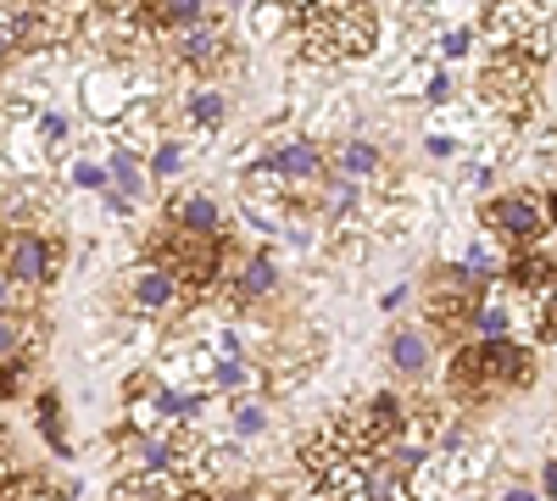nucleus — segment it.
<instances>
[{
  "instance_id": "13",
  "label": "nucleus",
  "mask_w": 557,
  "mask_h": 501,
  "mask_svg": "<svg viewBox=\"0 0 557 501\" xmlns=\"http://www.w3.org/2000/svg\"><path fill=\"white\" fill-rule=\"evenodd\" d=\"M184 112H190V123H223V112H228V96H223V89H196V96H190V107H184Z\"/></svg>"
},
{
  "instance_id": "9",
  "label": "nucleus",
  "mask_w": 557,
  "mask_h": 501,
  "mask_svg": "<svg viewBox=\"0 0 557 501\" xmlns=\"http://www.w3.org/2000/svg\"><path fill=\"white\" fill-rule=\"evenodd\" d=\"M335 167H341V178H374V173L385 167V156H380L374 140L351 134V140H341V151H335Z\"/></svg>"
},
{
  "instance_id": "32",
  "label": "nucleus",
  "mask_w": 557,
  "mask_h": 501,
  "mask_svg": "<svg viewBox=\"0 0 557 501\" xmlns=\"http://www.w3.org/2000/svg\"><path fill=\"white\" fill-rule=\"evenodd\" d=\"M374 501H385V496H374Z\"/></svg>"
},
{
  "instance_id": "26",
  "label": "nucleus",
  "mask_w": 557,
  "mask_h": 501,
  "mask_svg": "<svg viewBox=\"0 0 557 501\" xmlns=\"http://www.w3.org/2000/svg\"><path fill=\"white\" fill-rule=\"evenodd\" d=\"M424 101H435V107H441V101H451V78H446V73H435V78H430V96H424Z\"/></svg>"
},
{
  "instance_id": "12",
  "label": "nucleus",
  "mask_w": 557,
  "mask_h": 501,
  "mask_svg": "<svg viewBox=\"0 0 557 501\" xmlns=\"http://www.w3.org/2000/svg\"><path fill=\"white\" fill-rule=\"evenodd\" d=\"M268 290H278V267H273L268 256H246V267L235 273V296H240V301H257V296H268Z\"/></svg>"
},
{
  "instance_id": "14",
  "label": "nucleus",
  "mask_w": 557,
  "mask_h": 501,
  "mask_svg": "<svg viewBox=\"0 0 557 501\" xmlns=\"http://www.w3.org/2000/svg\"><path fill=\"white\" fill-rule=\"evenodd\" d=\"M107 173H112V190H117V201H128V196H139V162H134L128 151H112V162H107Z\"/></svg>"
},
{
  "instance_id": "4",
  "label": "nucleus",
  "mask_w": 557,
  "mask_h": 501,
  "mask_svg": "<svg viewBox=\"0 0 557 501\" xmlns=\"http://www.w3.org/2000/svg\"><path fill=\"white\" fill-rule=\"evenodd\" d=\"M51 267H57V256H51V246H45V235H12L7 240V273L17 285H45Z\"/></svg>"
},
{
  "instance_id": "23",
  "label": "nucleus",
  "mask_w": 557,
  "mask_h": 501,
  "mask_svg": "<svg viewBox=\"0 0 557 501\" xmlns=\"http://www.w3.org/2000/svg\"><path fill=\"white\" fill-rule=\"evenodd\" d=\"M469 39H474L469 28H451V34H441V51L446 57H462V51H469Z\"/></svg>"
},
{
  "instance_id": "11",
  "label": "nucleus",
  "mask_w": 557,
  "mask_h": 501,
  "mask_svg": "<svg viewBox=\"0 0 557 501\" xmlns=\"http://www.w3.org/2000/svg\"><path fill=\"white\" fill-rule=\"evenodd\" d=\"M212 51H223V34H218L212 17L201 28H190V34H173V57L178 62H212Z\"/></svg>"
},
{
  "instance_id": "24",
  "label": "nucleus",
  "mask_w": 557,
  "mask_h": 501,
  "mask_svg": "<svg viewBox=\"0 0 557 501\" xmlns=\"http://www.w3.org/2000/svg\"><path fill=\"white\" fill-rule=\"evenodd\" d=\"M62 134H67V117L62 112H45L39 117V140H62Z\"/></svg>"
},
{
  "instance_id": "15",
  "label": "nucleus",
  "mask_w": 557,
  "mask_h": 501,
  "mask_svg": "<svg viewBox=\"0 0 557 501\" xmlns=\"http://www.w3.org/2000/svg\"><path fill=\"white\" fill-rule=\"evenodd\" d=\"M474 329H480V340H507V329H513V317H507L502 306H491V301H480V312H474Z\"/></svg>"
},
{
  "instance_id": "25",
  "label": "nucleus",
  "mask_w": 557,
  "mask_h": 501,
  "mask_svg": "<svg viewBox=\"0 0 557 501\" xmlns=\"http://www.w3.org/2000/svg\"><path fill=\"white\" fill-rule=\"evenodd\" d=\"M12 51H17V23H12V17H0V62H7Z\"/></svg>"
},
{
  "instance_id": "6",
  "label": "nucleus",
  "mask_w": 557,
  "mask_h": 501,
  "mask_svg": "<svg viewBox=\"0 0 557 501\" xmlns=\"http://www.w3.org/2000/svg\"><path fill=\"white\" fill-rule=\"evenodd\" d=\"M262 167H268L273 178H296V185H307V178L323 173V151H318V140H285Z\"/></svg>"
},
{
  "instance_id": "28",
  "label": "nucleus",
  "mask_w": 557,
  "mask_h": 501,
  "mask_svg": "<svg viewBox=\"0 0 557 501\" xmlns=\"http://www.w3.org/2000/svg\"><path fill=\"white\" fill-rule=\"evenodd\" d=\"M12 285H17V279H12V273H7V262H0V312L12 306Z\"/></svg>"
},
{
  "instance_id": "3",
  "label": "nucleus",
  "mask_w": 557,
  "mask_h": 501,
  "mask_svg": "<svg viewBox=\"0 0 557 501\" xmlns=\"http://www.w3.org/2000/svg\"><path fill=\"white\" fill-rule=\"evenodd\" d=\"M552 217H557V201H541V196H496V201L480 206L485 229H496L502 240H513V246L541 240Z\"/></svg>"
},
{
  "instance_id": "29",
  "label": "nucleus",
  "mask_w": 557,
  "mask_h": 501,
  "mask_svg": "<svg viewBox=\"0 0 557 501\" xmlns=\"http://www.w3.org/2000/svg\"><path fill=\"white\" fill-rule=\"evenodd\" d=\"M541 490H546V496H557V458L541 468Z\"/></svg>"
},
{
  "instance_id": "10",
  "label": "nucleus",
  "mask_w": 557,
  "mask_h": 501,
  "mask_svg": "<svg viewBox=\"0 0 557 501\" xmlns=\"http://www.w3.org/2000/svg\"><path fill=\"white\" fill-rule=\"evenodd\" d=\"M146 23L173 28V34H190V28H201V23H207V7H201V0H162V7H151V12H146Z\"/></svg>"
},
{
  "instance_id": "17",
  "label": "nucleus",
  "mask_w": 557,
  "mask_h": 501,
  "mask_svg": "<svg viewBox=\"0 0 557 501\" xmlns=\"http://www.w3.org/2000/svg\"><path fill=\"white\" fill-rule=\"evenodd\" d=\"M39 429L51 435L57 451H67V435H62V401H57V396H39Z\"/></svg>"
},
{
  "instance_id": "22",
  "label": "nucleus",
  "mask_w": 557,
  "mask_h": 501,
  "mask_svg": "<svg viewBox=\"0 0 557 501\" xmlns=\"http://www.w3.org/2000/svg\"><path fill=\"white\" fill-rule=\"evenodd\" d=\"M178 162H184L178 140H162V146H157V162H151V173H157V178H168V173H178Z\"/></svg>"
},
{
  "instance_id": "30",
  "label": "nucleus",
  "mask_w": 557,
  "mask_h": 501,
  "mask_svg": "<svg viewBox=\"0 0 557 501\" xmlns=\"http://www.w3.org/2000/svg\"><path fill=\"white\" fill-rule=\"evenodd\" d=\"M502 501H541L530 485H513V490H502Z\"/></svg>"
},
{
  "instance_id": "16",
  "label": "nucleus",
  "mask_w": 557,
  "mask_h": 501,
  "mask_svg": "<svg viewBox=\"0 0 557 501\" xmlns=\"http://www.w3.org/2000/svg\"><path fill=\"white\" fill-rule=\"evenodd\" d=\"M157 406H162L168 418H196L201 413V396L196 390H184V396L178 390H157Z\"/></svg>"
},
{
  "instance_id": "27",
  "label": "nucleus",
  "mask_w": 557,
  "mask_h": 501,
  "mask_svg": "<svg viewBox=\"0 0 557 501\" xmlns=\"http://www.w3.org/2000/svg\"><path fill=\"white\" fill-rule=\"evenodd\" d=\"M546 340H557V279H552V301H546V324H541Z\"/></svg>"
},
{
  "instance_id": "21",
  "label": "nucleus",
  "mask_w": 557,
  "mask_h": 501,
  "mask_svg": "<svg viewBox=\"0 0 557 501\" xmlns=\"http://www.w3.org/2000/svg\"><path fill=\"white\" fill-rule=\"evenodd\" d=\"M262 424H268V413H262L257 401H240V406H235V429H240V435H257Z\"/></svg>"
},
{
  "instance_id": "1",
  "label": "nucleus",
  "mask_w": 557,
  "mask_h": 501,
  "mask_svg": "<svg viewBox=\"0 0 557 501\" xmlns=\"http://www.w3.org/2000/svg\"><path fill=\"white\" fill-rule=\"evenodd\" d=\"M290 28L301 34V51L312 62H346V57H362L374 45L380 17L368 7H296Z\"/></svg>"
},
{
  "instance_id": "20",
  "label": "nucleus",
  "mask_w": 557,
  "mask_h": 501,
  "mask_svg": "<svg viewBox=\"0 0 557 501\" xmlns=\"http://www.w3.org/2000/svg\"><path fill=\"white\" fill-rule=\"evenodd\" d=\"M246 379H251V374H246L240 356H223V362H218V385H223V390H240Z\"/></svg>"
},
{
  "instance_id": "5",
  "label": "nucleus",
  "mask_w": 557,
  "mask_h": 501,
  "mask_svg": "<svg viewBox=\"0 0 557 501\" xmlns=\"http://www.w3.org/2000/svg\"><path fill=\"white\" fill-rule=\"evenodd\" d=\"M128 296H134L139 312H168V306H178V279H173V267H162V262L134 267Z\"/></svg>"
},
{
  "instance_id": "7",
  "label": "nucleus",
  "mask_w": 557,
  "mask_h": 501,
  "mask_svg": "<svg viewBox=\"0 0 557 501\" xmlns=\"http://www.w3.org/2000/svg\"><path fill=\"white\" fill-rule=\"evenodd\" d=\"M173 223H178V235H190V240H218L223 235V212L212 196H184L173 201Z\"/></svg>"
},
{
  "instance_id": "31",
  "label": "nucleus",
  "mask_w": 557,
  "mask_h": 501,
  "mask_svg": "<svg viewBox=\"0 0 557 501\" xmlns=\"http://www.w3.org/2000/svg\"><path fill=\"white\" fill-rule=\"evenodd\" d=\"M178 501H207V496H196V490H184V496H178Z\"/></svg>"
},
{
  "instance_id": "18",
  "label": "nucleus",
  "mask_w": 557,
  "mask_h": 501,
  "mask_svg": "<svg viewBox=\"0 0 557 501\" xmlns=\"http://www.w3.org/2000/svg\"><path fill=\"white\" fill-rule=\"evenodd\" d=\"M23 356V324L12 312H0V362H17Z\"/></svg>"
},
{
  "instance_id": "2",
  "label": "nucleus",
  "mask_w": 557,
  "mask_h": 501,
  "mask_svg": "<svg viewBox=\"0 0 557 501\" xmlns=\"http://www.w3.org/2000/svg\"><path fill=\"white\" fill-rule=\"evenodd\" d=\"M451 379L462 390H496V385H524L530 379V351L513 340H480L451 356Z\"/></svg>"
},
{
  "instance_id": "8",
  "label": "nucleus",
  "mask_w": 557,
  "mask_h": 501,
  "mask_svg": "<svg viewBox=\"0 0 557 501\" xmlns=\"http://www.w3.org/2000/svg\"><path fill=\"white\" fill-rule=\"evenodd\" d=\"M391 368L401 374V379H418L430 368V340H424V329H396L391 335Z\"/></svg>"
},
{
  "instance_id": "19",
  "label": "nucleus",
  "mask_w": 557,
  "mask_h": 501,
  "mask_svg": "<svg viewBox=\"0 0 557 501\" xmlns=\"http://www.w3.org/2000/svg\"><path fill=\"white\" fill-rule=\"evenodd\" d=\"M73 185L78 190H112V173L96 167V162H73Z\"/></svg>"
}]
</instances>
